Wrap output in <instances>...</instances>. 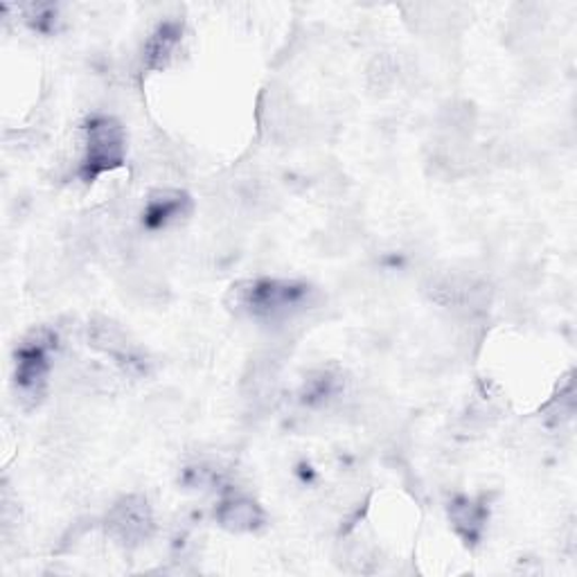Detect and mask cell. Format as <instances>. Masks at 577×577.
<instances>
[{"instance_id":"cell-6","label":"cell","mask_w":577,"mask_h":577,"mask_svg":"<svg viewBox=\"0 0 577 577\" xmlns=\"http://www.w3.org/2000/svg\"><path fill=\"white\" fill-rule=\"evenodd\" d=\"M217 517H219L223 528L235 530V533L256 530L265 521V513L260 510V506L253 504L251 499H243V497H235V499L223 501Z\"/></svg>"},{"instance_id":"cell-4","label":"cell","mask_w":577,"mask_h":577,"mask_svg":"<svg viewBox=\"0 0 577 577\" xmlns=\"http://www.w3.org/2000/svg\"><path fill=\"white\" fill-rule=\"evenodd\" d=\"M107 528L122 544L133 546V544L145 541L149 537L151 528H153V519H151V510H149L147 499L125 497L111 510V515L107 519Z\"/></svg>"},{"instance_id":"cell-2","label":"cell","mask_w":577,"mask_h":577,"mask_svg":"<svg viewBox=\"0 0 577 577\" xmlns=\"http://www.w3.org/2000/svg\"><path fill=\"white\" fill-rule=\"evenodd\" d=\"M87 153L81 160V179L96 181L100 175L120 168L125 160V131L113 118H98L89 125Z\"/></svg>"},{"instance_id":"cell-3","label":"cell","mask_w":577,"mask_h":577,"mask_svg":"<svg viewBox=\"0 0 577 577\" xmlns=\"http://www.w3.org/2000/svg\"><path fill=\"white\" fill-rule=\"evenodd\" d=\"M52 339L46 332H34L17 352V388L23 399L37 404L48 384Z\"/></svg>"},{"instance_id":"cell-5","label":"cell","mask_w":577,"mask_h":577,"mask_svg":"<svg viewBox=\"0 0 577 577\" xmlns=\"http://www.w3.org/2000/svg\"><path fill=\"white\" fill-rule=\"evenodd\" d=\"M192 208V201L186 192L165 190L149 197L147 208L142 212V223L147 228H165L168 223L177 221L179 217H186Z\"/></svg>"},{"instance_id":"cell-1","label":"cell","mask_w":577,"mask_h":577,"mask_svg":"<svg viewBox=\"0 0 577 577\" xmlns=\"http://www.w3.org/2000/svg\"><path fill=\"white\" fill-rule=\"evenodd\" d=\"M237 305L253 316H285L300 309L311 289L298 282H280V280H258L249 282L243 289H235Z\"/></svg>"},{"instance_id":"cell-8","label":"cell","mask_w":577,"mask_h":577,"mask_svg":"<svg viewBox=\"0 0 577 577\" xmlns=\"http://www.w3.org/2000/svg\"><path fill=\"white\" fill-rule=\"evenodd\" d=\"M451 515H454V524L458 526V530L465 528V537L467 539H476L478 530L483 528V521H485V513L471 504V501H460L451 508Z\"/></svg>"},{"instance_id":"cell-7","label":"cell","mask_w":577,"mask_h":577,"mask_svg":"<svg viewBox=\"0 0 577 577\" xmlns=\"http://www.w3.org/2000/svg\"><path fill=\"white\" fill-rule=\"evenodd\" d=\"M179 37H181V32H179V26H175V23L158 28V32L149 41V50H147V59H149L151 68L165 66V61L172 57V50L177 48Z\"/></svg>"}]
</instances>
